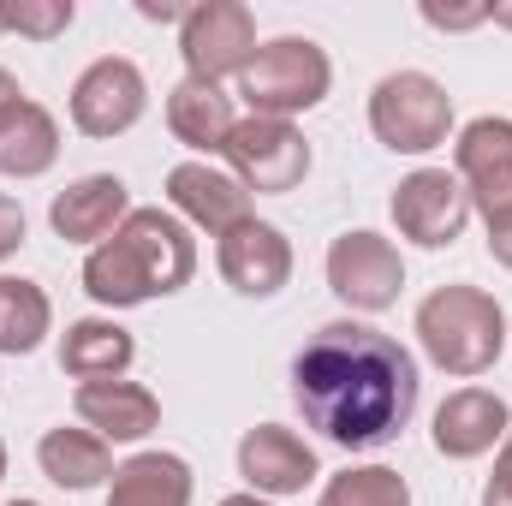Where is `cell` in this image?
Segmentation results:
<instances>
[{"label":"cell","mask_w":512,"mask_h":506,"mask_svg":"<svg viewBox=\"0 0 512 506\" xmlns=\"http://www.w3.org/2000/svg\"><path fill=\"white\" fill-rule=\"evenodd\" d=\"M239 477L251 483V495H262V501H286V495H304L322 477V465H316V447L298 429L256 423L239 441Z\"/></svg>","instance_id":"cell-12"},{"label":"cell","mask_w":512,"mask_h":506,"mask_svg":"<svg viewBox=\"0 0 512 506\" xmlns=\"http://www.w3.org/2000/svg\"><path fill=\"white\" fill-rule=\"evenodd\" d=\"M6 506H42V501H6Z\"/></svg>","instance_id":"cell-35"},{"label":"cell","mask_w":512,"mask_h":506,"mask_svg":"<svg viewBox=\"0 0 512 506\" xmlns=\"http://www.w3.org/2000/svg\"><path fill=\"white\" fill-rule=\"evenodd\" d=\"M233 126H239V114H233V96H227L221 84L179 78V84L167 90V131H173L185 149H197V155H221L227 137H233Z\"/></svg>","instance_id":"cell-20"},{"label":"cell","mask_w":512,"mask_h":506,"mask_svg":"<svg viewBox=\"0 0 512 506\" xmlns=\"http://www.w3.org/2000/svg\"><path fill=\"white\" fill-rule=\"evenodd\" d=\"M143 108H149V84H143V66L126 54L90 60L72 84V126L84 137H120L143 120Z\"/></svg>","instance_id":"cell-10"},{"label":"cell","mask_w":512,"mask_h":506,"mask_svg":"<svg viewBox=\"0 0 512 506\" xmlns=\"http://www.w3.org/2000/svg\"><path fill=\"white\" fill-rule=\"evenodd\" d=\"M334 90V60L322 42L310 36H274V42H256L251 66L239 72V96L245 108L262 120H292V114H310L322 108Z\"/></svg>","instance_id":"cell-4"},{"label":"cell","mask_w":512,"mask_h":506,"mask_svg":"<svg viewBox=\"0 0 512 506\" xmlns=\"http://www.w3.org/2000/svg\"><path fill=\"white\" fill-rule=\"evenodd\" d=\"M167 203H173V215H179L185 227H197V233H209V239H221V233H233L239 221H251V191H245L233 173L209 167V161H179V167H167Z\"/></svg>","instance_id":"cell-14"},{"label":"cell","mask_w":512,"mask_h":506,"mask_svg":"<svg viewBox=\"0 0 512 506\" xmlns=\"http://www.w3.org/2000/svg\"><path fill=\"white\" fill-rule=\"evenodd\" d=\"M453 173L483 221L512 215V120H501V114L471 120L453 143Z\"/></svg>","instance_id":"cell-11"},{"label":"cell","mask_w":512,"mask_h":506,"mask_svg":"<svg viewBox=\"0 0 512 506\" xmlns=\"http://www.w3.org/2000/svg\"><path fill=\"white\" fill-rule=\"evenodd\" d=\"M0 30H6V24H0Z\"/></svg>","instance_id":"cell-36"},{"label":"cell","mask_w":512,"mask_h":506,"mask_svg":"<svg viewBox=\"0 0 512 506\" xmlns=\"http://www.w3.org/2000/svg\"><path fill=\"white\" fill-rule=\"evenodd\" d=\"M0 477H6V441H0Z\"/></svg>","instance_id":"cell-34"},{"label":"cell","mask_w":512,"mask_h":506,"mask_svg":"<svg viewBox=\"0 0 512 506\" xmlns=\"http://www.w3.org/2000/svg\"><path fill=\"white\" fill-rule=\"evenodd\" d=\"M370 131L393 155H429L453 131V96L429 72H387L370 90Z\"/></svg>","instance_id":"cell-5"},{"label":"cell","mask_w":512,"mask_h":506,"mask_svg":"<svg viewBox=\"0 0 512 506\" xmlns=\"http://www.w3.org/2000/svg\"><path fill=\"white\" fill-rule=\"evenodd\" d=\"M417 393V358L393 334L352 316L316 328L310 346L292 358V405L322 441L346 453L387 447L417 417Z\"/></svg>","instance_id":"cell-1"},{"label":"cell","mask_w":512,"mask_h":506,"mask_svg":"<svg viewBox=\"0 0 512 506\" xmlns=\"http://www.w3.org/2000/svg\"><path fill=\"white\" fill-rule=\"evenodd\" d=\"M215 262H221V280L239 298H274L292 280V245H286V233L274 221H256V215L215 239Z\"/></svg>","instance_id":"cell-15"},{"label":"cell","mask_w":512,"mask_h":506,"mask_svg":"<svg viewBox=\"0 0 512 506\" xmlns=\"http://www.w3.org/2000/svg\"><path fill=\"white\" fill-rule=\"evenodd\" d=\"M72 411H78V423L84 429H96L108 447H131V441H143V435H155L161 429V399L143 387V381H84L78 393H72Z\"/></svg>","instance_id":"cell-17"},{"label":"cell","mask_w":512,"mask_h":506,"mask_svg":"<svg viewBox=\"0 0 512 506\" xmlns=\"http://www.w3.org/2000/svg\"><path fill=\"white\" fill-rule=\"evenodd\" d=\"M417 12L435 30H477V24H489V6H435V0H423Z\"/></svg>","instance_id":"cell-26"},{"label":"cell","mask_w":512,"mask_h":506,"mask_svg":"<svg viewBox=\"0 0 512 506\" xmlns=\"http://www.w3.org/2000/svg\"><path fill=\"white\" fill-rule=\"evenodd\" d=\"M399 286H405V256L393 239L370 233V227H352L328 245V292L352 316H376L387 304H399Z\"/></svg>","instance_id":"cell-8"},{"label":"cell","mask_w":512,"mask_h":506,"mask_svg":"<svg viewBox=\"0 0 512 506\" xmlns=\"http://www.w3.org/2000/svg\"><path fill=\"white\" fill-rule=\"evenodd\" d=\"M489 24H501V30H512V0H495V6H489Z\"/></svg>","instance_id":"cell-32"},{"label":"cell","mask_w":512,"mask_h":506,"mask_svg":"<svg viewBox=\"0 0 512 506\" xmlns=\"http://www.w3.org/2000/svg\"><path fill=\"white\" fill-rule=\"evenodd\" d=\"M131 215V191L120 173H84L72 179L54 203H48V227L66 239V245H108Z\"/></svg>","instance_id":"cell-16"},{"label":"cell","mask_w":512,"mask_h":506,"mask_svg":"<svg viewBox=\"0 0 512 506\" xmlns=\"http://www.w3.org/2000/svg\"><path fill=\"white\" fill-rule=\"evenodd\" d=\"M18 102H24V90H18V78H12V72L0 66V120H6V114H12Z\"/></svg>","instance_id":"cell-30"},{"label":"cell","mask_w":512,"mask_h":506,"mask_svg":"<svg viewBox=\"0 0 512 506\" xmlns=\"http://www.w3.org/2000/svg\"><path fill=\"white\" fill-rule=\"evenodd\" d=\"M227 167H233V179L256 191V197H286V191H298L304 185V173H310V143H304V131L292 126V120H262V114H245L233 137H227Z\"/></svg>","instance_id":"cell-6"},{"label":"cell","mask_w":512,"mask_h":506,"mask_svg":"<svg viewBox=\"0 0 512 506\" xmlns=\"http://www.w3.org/2000/svg\"><path fill=\"white\" fill-rule=\"evenodd\" d=\"M24 233H30V221H24V203L0 191V262L24 251Z\"/></svg>","instance_id":"cell-27"},{"label":"cell","mask_w":512,"mask_h":506,"mask_svg":"<svg viewBox=\"0 0 512 506\" xmlns=\"http://www.w3.org/2000/svg\"><path fill=\"white\" fill-rule=\"evenodd\" d=\"M72 18H78L72 0H0V24L18 30V36H30V42H54V36H66Z\"/></svg>","instance_id":"cell-25"},{"label":"cell","mask_w":512,"mask_h":506,"mask_svg":"<svg viewBox=\"0 0 512 506\" xmlns=\"http://www.w3.org/2000/svg\"><path fill=\"white\" fill-rule=\"evenodd\" d=\"M489 227V256L501 262V268H512V215H495V221H483Z\"/></svg>","instance_id":"cell-29"},{"label":"cell","mask_w":512,"mask_h":506,"mask_svg":"<svg viewBox=\"0 0 512 506\" xmlns=\"http://www.w3.org/2000/svg\"><path fill=\"white\" fill-rule=\"evenodd\" d=\"M36 465H42V477L54 483V489H72V495H84V489H102V483H114V447L96 435V429H48L42 441H36Z\"/></svg>","instance_id":"cell-19"},{"label":"cell","mask_w":512,"mask_h":506,"mask_svg":"<svg viewBox=\"0 0 512 506\" xmlns=\"http://www.w3.org/2000/svg\"><path fill=\"white\" fill-rule=\"evenodd\" d=\"M387 215H393L399 239H411V245H423V251H447V245L465 233V221H471V197H465L459 173H447V167H417V173H405V179L393 185Z\"/></svg>","instance_id":"cell-9"},{"label":"cell","mask_w":512,"mask_h":506,"mask_svg":"<svg viewBox=\"0 0 512 506\" xmlns=\"http://www.w3.org/2000/svg\"><path fill=\"white\" fill-rule=\"evenodd\" d=\"M131 364H137V340L114 316H78V322H66V334H60V370L78 387L84 381H120Z\"/></svg>","instance_id":"cell-18"},{"label":"cell","mask_w":512,"mask_h":506,"mask_svg":"<svg viewBox=\"0 0 512 506\" xmlns=\"http://www.w3.org/2000/svg\"><path fill=\"white\" fill-rule=\"evenodd\" d=\"M483 506H512V435L495 447V477L483 483Z\"/></svg>","instance_id":"cell-28"},{"label":"cell","mask_w":512,"mask_h":506,"mask_svg":"<svg viewBox=\"0 0 512 506\" xmlns=\"http://www.w3.org/2000/svg\"><path fill=\"white\" fill-rule=\"evenodd\" d=\"M197 239L173 209H131L126 227L84 256V292L102 310H137L149 298H167L191 286Z\"/></svg>","instance_id":"cell-2"},{"label":"cell","mask_w":512,"mask_h":506,"mask_svg":"<svg viewBox=\"0 0 512 506\" xmlns=\"http://www.w3.org/2000/svg\"><path fill=\"white\" fill-rule=\"evenodd\" d=\"M221 506H274V501H262V495H227Z\"/></svg>","instance_id":"cell-33"},{"label":"cell","mask_w":512,"mask_h":506,"mask_svg":"<svg viewBox=\"0 0 512 506\" xmlns=\"http://www.w3.org/2000/svg\"><path fill=\"white\" fill-rule=\"evenodd\" d=\"M191 495H197L191 465L179 453H161V447L131 453L108 483V506H191Z\"/></svg>","instance_id":"cell-21"},{"label":"cell","mask_w":512,"mask_h":506,"mask_svg":"<svg viewBox=\"0 0 512 506\" xmlns=\"http://www.w3.org/2000/svg\"><path fill=\"white\" fill-rule=\"evenodd\" d=\"M137 12L143 18H155V24H173V18H185L179 6H167V0H137Z\"/></svg>","instance_id":"cell-31"},{"label":"cell","mask_w":512,"mask_h":506,"mask_svg":"<svg viewBox=\"0 0 512 506\" xmlns=\"http://www.w3.org/2000/svg\"><path fill=\"white\" fill-rule=\"evenodd\" d=\"M411 334H417V346L435 370L471 381L483 370H495V358L507 352V310L483 286H435L417 304Z\"/></svg>","instance_id":"cell-3"},{"label":"cell","mask_w":512,"mask_h":506,"mask_svg":"<svg viewBox=\"0 0 512 506\" xmlns=\"http://www.w3.org/2000/svg\"><path fill=\"white\" fill-rule=\"evenodd\" d=\"M507 435H512V411L495 387H459V393H447V399L435 405V417H429V441H435V453L453 459V465L495 453Z\"/></svg>","instance_id":"cell-13"},{"label":"cell","mask_w":512,"mask_h":506,"mask_svg":"<svg viewBox=\"0 0 512 506\" xmlns=\"http://www.w3.org/2000/svg\"><path fill=\"white\" fill-rule=\"evenodd\" d=\"M316 506H411V483L393 465H346L322 483Z\"/></svg>","instance_id":"cell-24"},{"label":"cell","mask_w":512,"mask_h":506,"mask_svg":"<svg viewBox=\"0 0 512 506\" xmlns=\"http://www.w3.org/2000/svg\"><path fill=\"white\" fill-rule=\"evenodd\" d=\"M60 161V126L42 102H18L0 120V179H42Z\"/></svg>","instance_id":"cell-22"},{"label":"cell","mask_w":512,"mask_h":506,"mask_svg":"<svg viewBox=\"0 0 512 506\" xmlns=\"http://www.w3.org/2000/svg\"><path fill=\"white\" fill-rule=\"evenodd\" d=\"M54 334V304L36 280H0V358H30Z\"/></svg>","instance_id":"cell-23"},{"label":"cell","mask_w":512,"mask_h":506,"mask_svg":"<svg viewBox=\"0 0 512 506\" xmlns=\"http://www.w3.org/2000/svg\"><path fill=\"white\" fill-rule=\"evenodd\" d=\"M179 54H185V78L197 84H221L239 78L256 54V18L245 0H203L179 18Z\"/></svg>","instance_id":"cell-7"}]
</instances>
